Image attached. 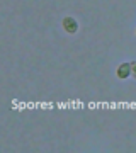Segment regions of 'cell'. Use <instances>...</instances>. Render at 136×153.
<instances>
[{
  "label": "cell",
  "mask_w": 136,
  "mask_h": 153,
  "mask_svg": "<svg viewBox=\"0 0 136 153\" xmlns=\"http://www.w3.org/2000/svg\"><path fill=\"white\" fill-rule=\"evenodd\" d=\"M63 27H65V31H68V33H75L77 29H78V24H77L75 19L66 17L65 21H63Z\"/></svg>",
  "instance_id": "obj_1"
},
{
  "label": "cell",
  "mask_w": 136,
  "mask_h": 153,
  "mask_svg": "<svg viewBox=\"0 0 136 153\" xmlns=\"http://www.w3.org/2000/svg\"><path fill=\"white\" fill-rule=\"evenodd\" d=\"M131 73L136 76V61H135V63H131Z\"/></svg>",
  "instance_id": "obj_3"
},
{
  "label": "cell",
  "mask_w": 136,
  "mask_h": 153,
  "mask_svg": "<svg viewBox=\"0 0 136 153\" xmlns=\"http://www.w3.org/2000/svg\"><path fill=\"white\" fill-rule=\"evenodd\" d=\"M129 73H131V65L129 63H123V65L117 68V76H119V78H126Z\"/></svg>",
  "instance_id": "obj_2"
}]
</instances>
